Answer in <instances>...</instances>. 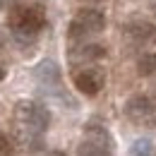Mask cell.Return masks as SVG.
Here are the masks:
<instances>
[{"label":"cell","instance_id":"cell-9","mask_svg":"<svg viewBox=\"0 0 156 156\" xmlns=\"http://www.w3.org/2000/svg\"><path fill=\"white\" fill-rule=\"evenodd\" d=\"M36 77H39V82H43L46 87H58L60 67L53 62V60H41L39 67H36Z\"/></svg>","mask_w":156,"mask_h":156},{"label":"cell","instance_id":"cell-3","mask_svg":"<svg viewBox=\"0 0 156 156\" xmlns=\"http://www.w3.org/2000/svg\"><path fill=\"white\" fill-rule=\"evenodd\" d=\"M103 27H106V17H103V12H98V10H91V7H87V10H79L77 17L70 22V39H84L87 34H96V31H103Z\"/></svg>","mask_w":156,"mask_h":156},{"label":"cell","instance_id":"cell-1","mask_svg":"<svg viewBox=\"0 0 156 156\" xmlns=\"http://www.w3.org/2000/svg\"><path fill=\"white\" fill-rule=\"evenodd\" d=\"M7 24L12 29V36L20 43H31L41 31V27L46 24V15L41 7H12L7 15Z\"/></svg>","mask_w":156,"mask_h":156},{"label":"cell","instance_id":"cell-7","mask_svg":"<svg viewBox=\"0 0 156 156\" xmlns=\"http://www.w3.org/2000/svg\"><path fill=\"white\" fill-rule=\"evenodd\" d=\"M12 135H15V139H17L20 144L34 149V151H41V149H43V132H36V130H31V127H24L20 122H15Z\"/></svg>","mask_w":156,"mask_h":156},{"label":"cell","instance_id":"cell-14","mask_svg":"<svg viewBox=\"0 0 156 156\" xmlns=\"http://www.w3.org/2000/svg\"><path fill=\"white\" fill-rule=\"evenodd\" d=\"M12 151V144H10V139L0 132V156H5V154H10Z\"/></svg>","mask_w":156,"mask_h":156},{"label":"cell","instance_id":"cell-12","mask_svg":"<svg viewBox=\"0 0 156 156\" xmlns=\"http://www.w3.org/2000/svg\"><path fill=\"white\" fill-rule=\"evenodd\" d=\"M79 154H89V156H103L108 154V149H103V147H98V144H94V142H89V139H84V144L77 149Z\"/></svg>","mask_w":156,"mask_h":156},{"label":"cell","instance_id":"cell-2","mask_svg":"<svg viewBox=\"0 0 156 156\" xmlns=\"http://www.w3.org/2000/svg\"><path fill=\"white\" fill-rule=\"evenodd\" d=\"M15 122H20L24 127H31L36 132H46L51 115L43 106L34 103V101H17L15 103Z\"/></svg>","mask_w":156,"mask_h":156},{"label":"cell","instance_id":"cell-4","mask_svg":"<svg viewBox=\"0 0 156 156\" xmlns=\"http://www.w3.org/2000/svg\"><path fill=\"white\" fill-rule=\"evenodd\" d=\"M106 84V75L101 67H84L75 75V87L87 96H96Z\"/></svg>","mask_w":156,"mask_h":156},{"label":"cell","instance_id":"cell-13","mask_svg":"<svg viewBox=\"0 0 156 156\" xmlns=\"http://www.w3.org/2000/svg\"><path fill=\"white\" fill-rule=\"evenodd\" d=\"M151 151H154V147H151V142H149V139H137L135 144H132V147H130V154H151Z\"/></svg>","mask_w":156,"mask_h":156},{"label":"cell","instance_id":"cell-5","mask_svg":"<svg viewBox=\"0 0 156 156\" xmlns=\"http://www.w3.org/2000/svg\"><path fill=\"white\" fill-rule=\"evenodd\" d=\"M125 113H127L130 120H135V122H154L156 106H154V101H151L149 96L137 94V96L127 98V103H125Z\"/></svg>","mask_w":156,"mask_h":156},{"label":"cell","instance_id":"cell-15","mask_svg":"<svg viewBox=\"0 0 156 156\" xmlns=\"http://www.w3.org/2000/svg\"><path fill=\"white\" fill-rule=\"evenodd\" d=\"M2 79H5V70L0 67V82H2Z\"/></svg>","mask_w":156,"mask_h":156},{"label":"cell","instance_id":"cell-11","mask_svg":"<svg viewBox=\"0 0 156 156\" xmlns=\"http://www.w3.org/2000/svg\"><path fill=\"white\" fill-rule=\"evenodd\" d=\"M137 72L142 77H156V53H147L137 62Z\"/></svg>","mask_w":156,"mask_h":156},{"label":"cell","instance_id":"cell-16","mask_svg":"<svg viewBox=\"0 0 156 156\" xmlns=\"http://www.w3.org/2000/svg\"><path fill=\"white\" fill-rule=\"evenodd\" d=\"M7 2H10V0H0V5H7Z\"/></svg>","mask_w":156,"mask_h":156},{"label":"cell","instance_id":"cell-6","mask_svg":"<svg viewBox=\"0 0 156 156\" xmlns=\"http://www.w3.org/2000/svg\"><path fill=\"white\" fill-rule=\"evenodd\" d=\"M106 55V48L98 46V43H87V46H79V48H72L70 51V62L72 65H87V62H94V60H101Z\"/></svg>","mask_w":156,"mask_h":156},{"label":"cell","instance_id":"cell-8","mask_svg":"<svg viewBox=\"0 0 156 156\" xmlns=\"http://www.w3.org/2000/svg\"><path fill=\"white\" fill-rule=\"evenodd\" d=\"M125 34H127L132 41H137V43L156 41V29L151 27V24H147V22H132V24L125 29Z\"/></svg>","mask_w":156,"mask_h":156},{"label":"cell","instance_id":"cell-10","mask_svg":"<svg viewBox=\"0 0 156 156\" xmlns=\"http://www.w3.org/2000/svg\"><path fill=\"white\" fill-rule=\"evenodd\" d=\"M84 137L89 139V142H94L98 147H103V149H108L111 151V135H108V130L106 127H101V125H87L84 127Z\"/></svg>","mask_w":156,"mask_h":156}]
</instances>
